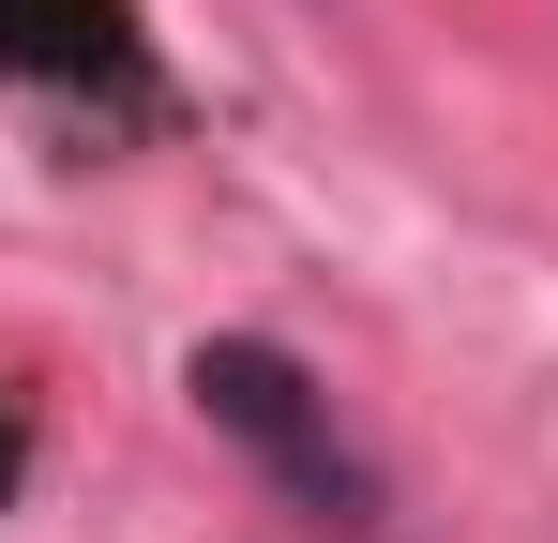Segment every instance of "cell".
<instances>
[{"label": "cell", "instance_id": "cell-1", "mask_svg": "<svg viewBox=\"0 0 558 543\" xmlns=\"http://www.w3.org/2000/svg\"><path fill=\"white\" fill-rule=\"evenodd\" d=\"M182 393H196V423H211V438H242L302 514H332V529H377V514H392V498H377V468L348 452V423H332V393H317L272 333H211V348L182 362Z\"/></svg>", "mask_w": 558, "mask_h": 543}, {"label": "cell", "instance_id": "cell-2", "mask_svg": "<svg viewBox=\"0 0 558 543\" xmlns=\"http://www.w3.org/2000/svg\"><path fill=\"white\" fill-rule=\"evenodd\" d=\"M0 76L76 90V106H151V46L121 0H0Z\"/></svg>", "mask_w": 558, "mask_h": 543}, {"label": "cell", "instance_id": "cell-3", "mask_svg": "<svg viewBox=\"0 0 558 543\" xmlns=\"http://www.w3.org/2000/svg\"><path fill=\"white\" fill-rule=\"evenodd\" d=\"M0 483H15V423H0Z\"/></svg>", "mask_w": 558, "mask_h": 543}]
</instances>
